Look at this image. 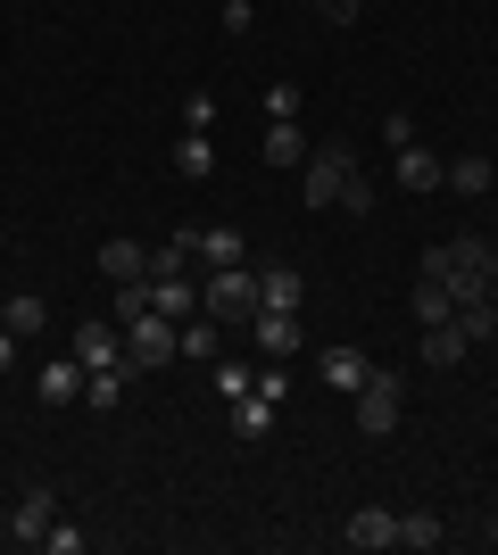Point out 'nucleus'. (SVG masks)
<instances>
[{"instance_id":"1","label":"nucleus","mask_w":498,"mask_h":555,"mask_svg":"<svg viewBox=\"0 0 498 555\" xmlns=\"http://www.w3.org/2000/svg\"><path fill=\"white\" fill-rule=\"evenodd\" d=\"M200 307H208L216 324H250V315H258V274H250V266H216V274L200 282Z\"/></svg>"},{"instance_id":"2","label":"nucleus","mask_w":498,"mask_h":555,"mask_svg":"<svg viewBox=\"0 0 498 555\" xmlns=\"http://www.w3.org/2000/svg\"><path fill=\"white\" fill-rule=\"evenodd\" d=\"M175 348H183V324H175V315H158V307H150L142 324H125V365H133V373L175 365Z\"/></svg>"},{"instance_id":"3","label":"nucleus","mask_w":498,"mask_h":555,"mask_svg":"<svg viewBox=\"0 0 498 555\" xmlns=\"http://www.w3.org/2000/svg\"><path fill=\"white\" fill-rule=\"evenodd\" d=\"M299 175H308V208H332V199H341V183L357 175V150H349V141H316Z\"/></svg>"},{"instance_id":"4","label":"nucleus","mask_w":498,"mask_h":555,"mask_svg":"<svg viewBox=\"0 0 498 555\" xmlns=\"http://www.w3.org/2000/svg\"><path fill=\"white\" fill-rule=\"evenodd\" d=\"M357 431H366V440L399 431V373H391V365L366 373V390H357Z\"/></svg>"},{"instance_id":"5","label":"nucleus","mask_w":498,"mask_h":555,"mask_svg":"<svg viewBox=\"0 0 498 555\" xmlns=\"http://www.w3.org/2000/svg\"><path fill=\"white\" fill-rule=\"evenodd\" d=\"M250 340H258L266 357H299L308 324H299V307H258V315H250Z\"/></svg>"},{"instance_id":"6","label":"nucleus","mask_w":498,"mask_h":555,"mask_svg":"<svg viewBox=\"0 0 498 555\" xmlns=\"http://www.w3.org/2000/svg\"><path fill=\"white\" fill-rule=\"evenodd\" d=\"M341 547H357V555L399 547V514H391V506H357L349 522H341Z\"/></svg>"},{"instance_id":"7","label":"nucleus","mask_w":498,"mask_h":555,"mask_svg":"<svg viewBox=\"0 0 498 555\" xmlns=\"http://www.w3.org/2000/svg\"><path fill=\"white\" fill-rule=\"evenodd\" d=\"M50 522H59V506H50V489H25L17 514H9V547H42Z\"/></svg>"},{"instance_id":"8","label":"nucleus","mask_w":498,"mask_h":555,"mask_svg":"<svg viewBox=\"0 0 498 555\" xmlns=\"http://www.w3.org/2000/svg\"><path fill=\"white\" fill-rule=\"evenodd\" d=\"M75 365H84V373L125 365V332L117 324H75Z\"/></svg>"},{"instance_id":"9","label":"nucleus","mask_w":498,"mask_h":555,"mask_svg":"<svg viewBox=\"0 0 498 555\" xmlns=\"http://www.w3.org/2000/svg\"><path fill=\"white\" fill-rule=\"evenodd\" d=\"M316 373H324V390H366V373H374V357H366V348H324V357H316Z\"/></svg>"},{"instance_id":"10","label":"nucleus","mask_w":498,"mask_h":555,"mask_svg":"<svg viewBox=\"0 0 498 555\" xmlns=\"http://www.w3.org/2000/svg\"><path fill=\"white\" fill-rule=\"evenodd\" d=\"M399 191H449V158H432L424 141L399 150Z\"/></svg>"},{"instance_id":"11","label":"nucleus","mask_w":498,"mask_h":555,"mask_svg":"<svg viewBox=\"0 0 498 555\" xmlns=\"http://www.w3.org/2000/svg\"><path fill=\"white\" fill-rule=\"evenodd\" d=\"M266 166H308V133H299V116H266Z\"/></svg>"},{"instance_id":"12","label":"nucleus","mask_w":498,"mask_h":555,"mask_svg":"<svg viewBox=\"0 0 498 555\" xmlns=\"http://www.w3.org/2000/svg\"><path fill=\"white\" fill-rule=\"evenodd\" d=\"M449 191H457V199H490V191H498V166L482 158V150H465V158H449Z\"/></svg>"},{"instance_id":"13","label":"nucleus","mask_w":498,"mask_h":555,"mask_svg":"<svg viewBox=\"0 0 498 555\" xmlns=\"http://www.w3.org/2000/svg\"><path fill=\"white\" fill-rule=\"evenodd\" d=\"M100 274L108 282H150V249L142 241H100Z\"/></svg>"},{"instance_id":"14","label":"nucleus","mask_w":498,"mask_h":555,"mask_svg":"<svg viewBox=\"0 0 498 555\" xmlns=\"http://www.w3.org/2000/svg\"><path fill=\"white\" fill-rule=\"evenodd\" d=\"M150 307H158V315H175V324H183V315H200L191 274H150Z\"/></svg>"},{"instance_id":"15","label":"nucleus","mask_w":498,"mask_h":555,"mask_svg":"<svg viewBox=\"0 0 498 555\" xmlns=\"http://www.w3.org/2000/svg\"><path fill=\"white\" fill-rule=\"evenodd\" d=\"M465 348H474V340H465V332H457V315H449V324H424V365H432V373H449V365H465Z\"/></svg>"},{"instance_id":"16","label":"nucleus","mask_w":498,"mask_h":555,"mask_svg":"<svg viewBox=\"0 0 498 555\" xmlns=\"http://www.w3.org/2000/svg\"><path fill=\"white\" fill-rule=\"evenodd\" d=\"M200 266H208V274H216V266H250V241H241L233 224H208V232H200Z\"/></svg>"},{"instance_id":"17","label":"nucleus","mask_w":498,"mask_h":555,"mask_svg":"<svg viewBox=\"0 0 498 555\" xmlns=\"http://www.w3.org/2000/svg\"><path fill=\"white\" fill-rule=\"evenodd\" d=\"M266 431H274V398H266V390H241L233 398V440H266Z\"/></svg>"},{"instance_id":"18","label":"nucleus","mask_w":498,"mask_h":555,"mask_svg":"<svg viewBox=\"0 0 498 555\" xmlns=\"http://www.w3.org/2000/svg\"><path fill=\"white\" fill-rule=\"evenodd\" d=\"M299 299H308L299 266H258V307H299Z\"/></svg>"},{"instance_id":"19","label":"nucleus","mask_w":498,"mask_h":555,"mask_svg":"<svg viewBox=\"0 0 498 555\" xmlns=\"http://www.w3.org/2000/svg\"><path fill=\"white\" fill-rule=\"evenodd\" d=\"M399 547H416V555L449 547V522H440V514H399Z\"/></svg>"},{"instance_id":"20","label":"nucleus","mask_w":498,"mask_h":555,"mask_svg":"<svg viewBox=\"0 0 498 555\" xmlns=\"http://www.w3.org/2000/svg\"><path fill=\"white\" fill-rule=\"evenodd\" d=\"M42 398H50V406L84 398V365H75V357H50V365H42Z\"/></svg>"},{"instance_id":"21","label":"nucleus","mask_w":498,"mask_h":555,"mask_svg":"<svg viewBox=\"0 0 498 555\" xmlns=\"http://www.w3.org/2000/svg\"><path fill=\"white\" fill-rule=\"evenodd\" d=\"M183 357H200V365H216V357H225V332H216L208 307H200V324L183 315Z\"/></svg>"},{"instance_id":"22","label":"nucleus","mask_w":498,"mask_h":555,"mask_svg":"<svg viewBox=\"0 0 498 555\" xmlns=\"http://www.w3.org/2000/svg\"><path fill=\"white\" fill-rule=\"evenodd\" d=\"M449 315H457V291H449V282H416V324H449Z\"/></svg>"},{"instance_id":"23","label":"nucleus","mask_w":498,"mask_h":555,"mask_svg":"<svg viewBox=\"0 0 498 555\" xmlns=\"http://www.w3.org/2000/svg\"><path fill=\"white\" fill-rule=\"evenodd\" d=\"M125 373H133V365H108V373H84V406H100V415H117V398H125Z\"/></svg>"},{"instance_id":"24","label":"nucleus","mask_w":498,"mask_h":555,"mask_svg":"<svg viewBox=\"0 0 498 555\" xmlns=\"http://www.w3.org/2000/svg\"><path fill=\"white\" fill-rule=\"evenodd\" d=\"M332 208H341V216H374V208H382V191H374V175H366V166H357L349 183H341V199H332Z\"/></svg>"},{"instance_id":"25","label":"nucleus","mask_w":498,"mask_h":555,"mask_svg":"<svg viewBox=\"0 0 498 555\" xmlns=\"http://www.w3.org/2000/svg\"><path fill=\"white\" fill-rule=\"evenodd\" d=\"M0 324H9V332H17V340H25V332H42V324H50V307L34 299V291H17V299L0 307Z\"/></svg>"},{"instance_id":"26","label":"nucleus","mask_w":498,"mask_h":555,"mask_svg":"<svg viewBox=\"0 0 498 555\" xmlns=\"http://www.w3.org/2000/svg\"><path fill=\"white\" fill-rule=\"evenodd\" d=\"M175 166H183V175H216V141L208 133H183V141H175Z\"/></svg>"},{"instance_id":"27","label":"nucleus","mask_w":498,"mask_h":555,"mask_svg":"<svg viewBox=\"0 0 498 555\" xmlns=\"http://www.w3.org/2000/svg\"><path fill=\"white\" fill-rule=\"evenodd\" d=\"M457 332H465V340H498V307L490 299H465V307H457Z\"/></svg>"},{"instance_id":"28","label":"nucleus","mask_w":498,"mask_h":555,"mask_svg":"<svg viewBox=\"0 0 498 555\" xmlns=\"http://www.w3.org/2000/svg\"><path fill=\"white\" fill-rule=\"evenodd\" d=\"M150 315V282H117V332Z\"/></svg>"},{"instance_id":"29","label":"nucleus","mask_w":498,"mask_h":555,"mask_svg":"<svg viewBox=\"0 0 498 555\" xmlns=\"http://www.w3.org/2000/svg\"><path fill=\"white\" fill-rule=\"evenodd\" d=\"M250 390V365H233V357H216V398H241Z\"/></svg>"},{"instance_id":"30","label":"nucleus","mask_w":498,"mask_h":555,"mask_svg":"<svg viewBox=\"0 0 498 555\" xmlns=\"http://www.w3.org/2000/svg\"><path fill=\"white\" fill-rule=\"evenodd\" d=\"M183 125H191V133H208V125H216V92H191L183 100Z\"/></svg>"},{"instance_id":"31","label":"nucleus","mask_w":498,"mask_h":555,"mask_svg":"<svg viewBox=\"0 0 498 555\" xmlns=\"http://www.w3.org/2000/svg\"><path fill=\"white\" fill-rule=\"evenodd\" d=\"M250 17H258V0H225V34H233V42L250 34Z\"/></svg>"},{"instance_id":"32","label":"nucleus","mask_w":498,"mask_h":555,"mask_svg":"<svg viewBox=\"0 0 498 555\" xmlns=\"http://www.w3.org/2000/svg\"><path fill=\"white\" fill-rule=\"evenodd\" d=\"M382 141H391V150H407V141H416V116H407V108L382 116Z\"/></svg>"},{"instance_id":"33","label":"nucleus","mask_w":498,"mask_h":555,"mask_svg":"<svg viewBox=\"0 0 498 555\" xmlns=\"http://www.w3.org/2000/svg\"><path fill=\"white\" fill-rule=\"evenodd\" d=\"M266 116H299V83H274V92H266Z\"/></svg>"},{"instance_id":"34","label":"nucleus","mask_w":498,"mask_h":555,"mask_svg":"<svg viewBox=\"0 0 498 555\" xmlns=\"http://www.w3.org/2000/svg\"><path fill=\"white\" fill-rule=\"evenodd\" d=\"M50 555H84V531H67V522H50V539H42Z\"/></svg>"},{"instance_id":"35","label":"nucleus","mask_w":498,"mask_h":555,"mask_svg":"<svg viewBox=\"0 0 498 555\" xmlns=\"http://www.w3.org/2000/svg\"><path fill=\"white\" fill-rule=\"evenodd\" d=\"M324 9V25H357V0H316Z\"/></svg>"},{"instance_id":"36","label":"nucleus","mask_w":498,"mask_h":555,"mask_svg":"<svg viewBox=\"0 0 498 555\" xmlns=\"http://www.w3.org/2000/svg\"><path fill=\"white\" fill-rule=\"evenodd\" d=\"M9 365H17V332L0 324V373H9Z\"/></svg>"},{"instance_id":"37","label":"nucleus","mask_w":498,"mask_h":555,"mask_svg":"<svg viewBox=\"0 0 498 555\" xmlns=\"http://www.w3.org/2000/svg\"><path fill=\"white\" fill-rule=\"evenodd\" d=\"M490 307H498V266H490Z\"/></svg>"},{"instance_id":"38","label":"nucleus","mask_w":498,"mask_h":555,"mask_svg":"<svg viewBox=\"0 0 498 555\" xmlns=\"http://www.w3.org/2000/svg\"><path fill=\"white\" fill-rule=\"evenodd\" d=\"M490 547H498V514H490Z\"/></svg>"},{"instance_id":"39","label":"nucleus","mask_w":498,"mask_h":555,"mask_svg":"<svg viewBox=\"0 0 498 555\" xmlns=\"http://www.w3.org/2000/svg\"><path fill=\"white\" fill-rule=\"evenodd\" d=\"M490 208H498V191H490Z\"/></svg>"},{"instance_id":"40","label":"nucleus","mask_w":498,"mask_h":555,"mask_svg":"<svg viewBox=\"0 0 498 555\" xmlns=\"http://www.w3.org/2000/svg\"><path fill=\"white\" fill-rule=\"evenodd\" d=\"M0 307H9V299H0Z\"/></svg>"}]
</instances>
